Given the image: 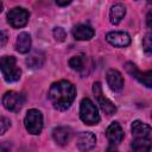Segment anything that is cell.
Returning <instances> with one entry per match:
<instances>
[{
  "mask_svg": "<svg viewBox=\"0 0 152 152\" xmlns=\"http://www.w3.org/2000/svg\"><path fill=\"white\" fill-rule=\"evenodd\" d=\"M75 96H76V89L74 84L65 80L52 83L48 93V97L50 102L58 110L68 109L74 102Z\"/></svg>",
  "mask_w": 152,
  "mask_h": 152,
  "instance_id": "cell-1",
  "label": "cell"
},
{
  "mask_svg": "<svg viewBox=\"0 0 152 152\" xmlns=\"http://www.w3.org/2000/svg\"><path fill=\"white\" fill-rule=\"evenodd\" d=\"M0 68L6 82H15L20 78L21 70L17 65V61L13 56H4L0 61Z\"/></svg>",
  "mask_w": 152,
  "mask_h": 152,
  "instance_id": "cell-2",
  "label": "cell"
},
{
  "mask_svg": "<svg viewBox=\"0 0 152 152\" xmlns=\"http://www.w3.org/2000/svg\"><path fill=\"white\" fill-rule=\"evenodd\" d=\"M80 118L87 125H96L100 121V115L97 108L91 102L90 99L84 97L80 104Z\"/></svg>",
  "mask_w": 152,
  "mask_h": 152,
  "instance_id": "cell-3",
  "label": "cell"
},
{
  "mask_svg": "<svg viewBox=\"0 0 152 152\" xmlns=\"http://www.w3.org/2000/svg\"><path fill=\"white\" fill-rule=\"evenodd\" d=\"M25 128L31 134H39L43 128V115L38 109H28L24 119Z\"/></svg>",
  "mask_w": 152,
  "mask_h": 152,
  "instance_id": "cell-4",
  "label": "cell"
},
{
  "mask_svg": "<svg viewBox=\"0 0 152 152\" xmlns=\"http://www.w3.org/2000/svg\"><path fill=\"white\" fill-rule=\"evenodd\" d=\"M28 18H30L28 11H26L23 7H14L7 14V21L12 27H15V28L24 27L27 24Z\"/></svg>",
  "mask_w": 152,
  "mask_h": 152,
  "instance_id": "cell-5",
  "label": "cell"
},
{
  "mask_svg": "<svg viewBox=\"0 0 152 152\" xmlns=\"http://www.w3.org/2000/svg\"><path fill=\"white\" fill-rule=\"evenodd\" d=\"M93 91H94V95L101 107V109L107 114V115H112L115 113L116 110V107L115 104L109 100L107 99L104 95H103V91H102V87H101V83L100 82H95L93 84Z\"/></svg>",
  "mask_w": 152,
  "mask_h": 152,
  "instance_id": "cell-6",
  "label": "cell"
},
{
  "mask_svg": "<svg viewBox=\"0 0 152 152\" xmlns=\"http://www.w3.org/2000/svg\"><path fill=\"white\" fill-rule=\"evenodd\" d=\"M24 96L19 93H15V91H7L2 96V104L6 109L8 110H12V112H18L23 104H24Z\"/></svg>",
  "mask_w": 152,
  "mask_h": 152,
  "instance_id": "cell-7",
  "label": "cell"
},
{
  "mask_svg": "<svg viewBox=\"0 0 152 152\" xmlns=\"http://www.w3.org/2000/svg\"><path fill=\"white\" fill-rule=\"evenodd\" d=\"M125 68H126V70H127L133 77H135L142 86H145V87H147V88H152V70L141 72V71H139V70L137 69V66H135L133 63H131V62H127L126 65H125Z\"/></svg>",
  "mask_w": 152,
  "mask_h": 152,
  "instance_id": "cell-8",
  "label": "cell"
},
{
  "mask_svg": "<svg viewBox=\"0 0 152 152\" xmlns=\"http://www.w3.org/2000/svg\"><path fill=\"white\" fill-rule=\"evenodd\" d=\"M107 42L116 48H125L127 45H129L131 43V37L128 33L124 32V31H113L107 33L106 36Z\"/></svg>",
  "mask_w": 152,
  "mask_h": 152,
  "instance_id": "cell-9",
  "label": "cell"
},
{
  "mask_svg": "<svg viewBox=\"0 0 152 152\" xmlns=\"http://www.w3.org/2000/svg\"><path fill=\"white\" fill-rule=\"evenodd\" d=\"M107 83L113 91H115V93L120 91L124 88L122 75L115 69H109L107 71Z\"/></svg>",
  "mask_w": 152,
  "mask_h": 152,
  "instance_id": "cell-10",
  "label": "cell"
},
{
  "mask_svg": "<svg viewBox=\"0 0 152 152\" xmlns=\"http://www.w3.org/2000/svg\"><path fill=\"white\" fill-rule=\"evenodd\" d=\"M132 134L134 138L152 139V127L140 120H135L132 124Z\"/></svg>",
  "mask_w": 152,
  "mask_h": 152,
  "instance_id": "cell-11",
  "label": "cell"
},
{
  "mask_svg": "<svg viewBox=\"0 0 152 152\" xmlns=\"http://www.w3.org/2000/svg\"><path fill=\"white\" fill-rule=\"evenodd\" d=\"M106 135H107V139L112 144H119V142H121L122 139H124V131H122L120 124L116 122V121L112 122L108 126L107 131H106Z\"/></svg>",
  "mask_w": 152,
  "mask_h": 152,
  "instance_id": "cell-12",
  "label": "cell"
},
{
  "mask_svg": "<svg viewBox=\"0 0 152 152\" xmlns=\"http://www.w3.org/2000/svg\"><path fill=\"white\" fill-rule=\"evenodd\" d=\"M76 144H77V147L81 151H88V150H90L95 146L96 138L91 132H83L78 135Z\"/></svg>",
  "mask_w": 152,
  "mask_h": 152,
  "instance_id": "cell-13",
  "label": "cell"
},
{
  "mask_svg": "<svg viewBox=\"0 0 152 152\" xmlns=\"http://www.w3.org/2000/svg\"><path fill=\"white\" fill-rule=\"evenodd\" d=\"M72 34H74L75 39H77V40H89L94 37L95 31L89 25L80 24L72 28Z\"/></svg>",
  "mask_w": 152,
  "mask_h": 152,
  "instance_id": "cell-14",
  "label": "cell"
},
{
  "mask_svg": "<svg viewBox=\"0 0 152 152\" xmlns=\"http://www.w3.org/2000/svg\"><path fill=\"white\" fill-rule=\"evenodd\" d=\"M52 138L58 145H65L71 138V129L69 127H56L52 131Z\"/></svg>",
  "mask_w": 152,
  "mask_h": 152,
  "instance_id": "cell-15",
  "label": "cell"
},
{
  "mask_svg": "<svg viewBox=\"0 0 152 152\" xmlns=\"http://www.w3.org/2000/svg\"><path fill=\"white\" fill-rule=\"evenodd\" d=\"M132 148L134 152H150L152 148V139L134 138L132 141Z\"/></svg>",
  "mask_w": 152,
  "mask_h": 152,
  "instance_id": "cell-16",
  "label": "cell"
},
{
  "mask_svg": "<svg viewBox=\"0 0 152 152\" xmlns=\"http://www.w3.org/2000/svg\"><path fill=\"white\" fill-rule=\"evenodd\" d=\"M31 49V37L26 32L19 33L17 38V51L20 53H27Z\"/></svg>",
  "mask_w": 152,
  "mask_h": 152,
  "instance_id": "cell-17",
  "label": "cell"
},
{
  "mask_svg": "<svg viewBox=\"0 0 152 152\" xmlns=\"http://www.w3.org/2000/svg\"><path fill=\"white\" fill-rule=\"evenodd\" d=\"M125 13H126V8L122 4H115L112 6L110 8V12H109V19H110V23L112 24H119L122 18L125 17Z\"/></svg>",
  "mask_w": 152,
  "mask_h": 152,
  "instance_id": "cell-18",
  "label": "cell"
},
{
  "mask_svg": "<svg viewBox=\"0 0 152 152\" xmlns=\"http://www.w3.org/2000/svg\"><path fill=\"white\" fill-rule=\"evenodd\" d=\"M44 61H45L44 53L40 52V51H36V52H33L30 57H27L26 63H27V65L31 66V68H40V66L43 65Z\"/></svg>",
  "mask_w": 152,
  "mask_h": 152,
  "instance_id": "cell-19",
  "label": "cell"
},
{
  "mask_svg": "<svg viewBox=\"0 0 152 152\" xmlns=\"http://www.w3.org/2000/svg\"><path fill=\"white\" fill-rule=\"evenodd\" d=\"M84 56L82 55H78V56H74L70 58L69 61V65L71 66V69L76 70V71H82L84 69Z\"/></svg>",
  "mask_w": 152,
  "mask_h": 152,
  "instance_id": "cell-20",
  "label": "cell"
},
{
  "mask_svg": "<svg viewBox=\"0 0 152 152\" xmlns=\"http://www.w3.org/2000/svg\"><path fill=\"white\" fill-rule=\"evenodd\" d=\"M142 48L146 52L152 53V32L147 33L142 39Z\"/></svg>",
  "mask_w": 152,
  "mask_h": 152,
  "instance_id": "cell-21",
  "label": "cell"
},
{
  "mask_svg": "<svg viewBox=\"0 0 152 152\" xmlns=\"http://www.w3.org/2000/svg\"><path fill=\"white\" fill-rule=\"evenodd\" d=\"M53 37L57 42H63L66 38V33L62 27H55L53 28Z\"/></svg>",
  "mask_w": 152,
  "mask_h": 152,
  "instance_id": "cell-22",
  "label": "cell"
},
{
  "mask_svg": "<svg viewBox=\"0 0 152 152\" xmlns=\"http://www.w3.org/2000/svg\"><path fill=\"white\" fill-rule=\"evenodd\" d=\"M10 120L8 119H6L5 116H2L1 118V121H0V125H1V134H4L6 131H7V128L10 127Z\"/></svg>",
  "mask_w": 152,
  "mask_h": 152,
  "instance_id": "cell-23",
  "label": "cell"
},
{
  "mask_svg": "<svg viewBox=\"0 0 152 152\" xmlns=\"http://www.w3.org/2000/svg\"><path fill=\"white\" fill-rule=\"evenodd\" d=\"M146 24L150 28H152V11H150L146 15Z\"/></svg>",
  "mask_w": 152,
  "mask_h": 152,
  "instance_id": "cell-24",
  "label": "cell"
},
{
  "mask_svg": "<svg viewBox=\"0 0 152 152\" xmlns=\"http://www.w3.org/2000/svg\"><path fill=\"white\" fill-rule=\"evenodd\" d=\"M6 43V33L4 31H1V46H4Z\"/></svg>",
  "mask_w": 152,
  "mask_h": 152,
  "instance_id": "cell-25",
  "label": "cell"
},
{
  "mask_svg": "<svg viewBox=\"0 0 152 152\" xmlns=\"http://www.w3.org/2000/svg\"><path fill=\"white\" fill-rule=\"evenodd\" d=\"M56 4L59 5V6H66V5L71 4V1L70 0H68V1H56Z\"/></svg>",
  "mask_w": 152,
  "mask_h": 152,
  "instance_id": "cell-26",
  "label": "cell"
},
{
  "mask_svg": "<svg viewBox=\"0 0 152 152\" xmlns=\"http://www.w3.org/2000/svg\"><path fill=\"white\" fill-rule=\"evenodd\" d=\"M107 152H119V151H116L115 148H113V147H109L108 150H107Z\"/></svg>",
  "mask_w": 152,
  "mask_h": 152,
  "instance_id": "cell-27",
  "label": "cell"
}]
</instances>
